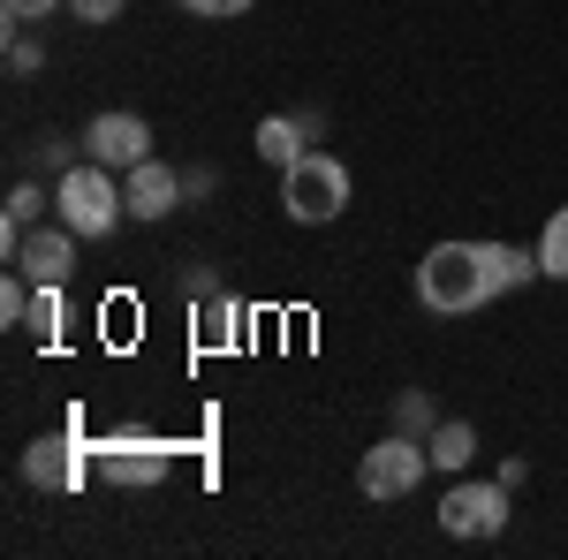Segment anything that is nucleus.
<instances>
[{"mask_svg": "<svg viewBox=\"0 0 568 560\" xmlns=\"http://www.w3.org/2000/svg\"><path fill=\"white\" fill-rule=\"evenodd\" d=\"M122 197H130V220H168V213H182V197H190V190H182V174L152 152L144 167L122 174Z\"/></svg>", "mask_w": 568, "mask_h": 560, "instance_id": "obj_9", "label": "nucleus"}, {"mask_svg": "<svg viewBox=\"0 0 568 560\" xmlns=\"http://www.w3.org/2000/svg\"><path fill=\"white\" fill-rule=\"evenodd\" d=\"M433 425H439V409H433V394H425V387L394 394V431H417V439H433Z\"/></svg>", "mask_w": 568, "mask_h": 560, "instance_id": "obj_15", "label": "nucleus"}, {"mask_svg": "<svg viewBox=\"0 0 568 560\" xmlns=\"http://www.w3.org/2000/svg\"><path fill=\"white\" fill-rule=\"evenodd\" d=\"M122 8H130V0H69V16H77V23H114Z\"/></svg>", "mask_w": 568, "mask_h": 560, "instance_id": "obj_19", "label": "nucleus"}, {"mask_svg": "<svg viewBox=\"0 0 568 560\" xmlns=\"http://www.w3.org/2000/svg\"><path fill=\"white\" fill-rule=\"evenodd\" d=\"M417 303L439 310V318H463L493 303V273H485V243H433L417 258Z\"/></svg>", "mask_w": 568, "mask_h": 560, "instance_id": "obj_1", "label": "nucleus"}, {"mask_svg": "<svg viewBox=\"0 0 568 560\" xmlns=\"http://www.w3.org/2000/svg\"><path fill=\"white\" fill-rule=\"evenodd\" d=\"M538 273L546 281H568V205L546 213V227H538Z\"/></svg>", "mask_w": 568, "mask_h": 560, "instance_id": "obj_14", "label": "nucleus"}, {"mask_svg": "<svg viewBox=\"0 0 568 560\" xmlns=\"http://www.w3.org/2000/svg\"><path fill=\"white\" fill-rule=\"evenodd\" d=\"M439 530H447V538H500V530H508V485H500V477H493V485H485V477H455V485H447V500H439Z\"/></svg>", "mask_w": 568, "mask_h": 560, "instance_id": "obj_5", "label": "nucleus"}, {"mask_svg": "<svg viewBox=\"0 0 568 560\" xmlns=\"http://www.w3.org/2000/svg\"><path fill=\"white\" fill-rule=\"evenodd\" d=\"M23 326H39L45 342L61 334V281H31V318Z\"/></svg>", "mask_w": 568, "mask_h": 560, "instance_id": "obj_16", "label": "nucleus"}, {"mask_svg": "<svg viewBox=\"0 0 568 560\" xmlns=\"http://www.w3.org/2000/svg\"><path fill=\"white\" fill-rule=\"evenodd\" d=\"M349 190L356 182L334 152H304V160L281 167V213L296 220V227H326V220L349 213Z\"/></svg>", "mask_w": 568, "mask_h": 560, "instance_id": "obj_2", "label": "nucleus"}, {"mask_svg": "<svg viewBox=\"0 0 568 560\" xmlns=\"http://www.w3.org/2000/svg\"><path fill=\"white\" fill-rule=\"evenodd\" d=\"M8 265H16L23 281H69V273H77V227H69V220L23 227V243L8 251Z\"/></svg>", "mask_w": 568, "mask_h": 560, "instance_id": "obj_7", "label": "nucleus"}, {"mask_svg": "<svg viewBox=\"0 0 568 560\" xmlns=\"http://www.w3.org/2000/svg\"><path fill=\"white\" fill-rule=\"evenodd\" d=\"M84 160H99V167L130 174L152 160V122L144 114H91L84 122Z\"/></svg>", "mask_w": 568, "mask_h": 560, "instance_id": "obj_6", "label": "nucleus"}, {"mask_svg": "<svg viewBox=\"0 0 568 560\" xmlns=\"http://www.w3.org/2000/svg\"><path fill=\"white\" fill-rule=\"evenodd\" d=\"M304 136H311V130H304V114H265L251 144H258V160H265V167H288V160H304V152H311Z\"/></svg>", "mask_w": 568, "mask_h": 560, "instance_id": "obj_11", "label": "nucleus"}, {"mask_svg": "<svg viewBox=\"0 0 568 560\" xmlns=\"http://www.w3.org/2000/svg\"><path fill=\"white\" fill-rule=\"evenodd\" d=\"M99 477H106V485H122V492H144V485H160V477H168V447H160V439H136V431L99 439Z\"/></svg>", "mask_w": 568, "mask_h": 560, "instance_id": "obj_8", "label": "nucleus"}, {"mask_svg": "<svg viewBox=\"0 0 568 560\" xmlns=\"http://www.w3.org/2000/svg\"><path fill=\"white\" fill-rule=\"evenodd\" d=\"M235 334H243V303L235 296L197 303V348H235Z\"/></svg>", "mask_w": 568, "mask_h": 560, "instance_id": "obj_13", "label": "nucleus"}, {"mask_svg": "<svg viewBox=\"0 0 568 560\" xmlns=\"http://www.w3.org/2000/svg\"><path fill=\"white\" fill-rule=\"evenodd\" d=\"M8 31H16V39H8V69H39V45L23 39V23H8Z\"/></svg>", "mask_w": 568, "mask_h": 560, "instance_id": "obj_21", "label": "nucleus"}, {"mask_svg": "<svg viewBox=\"0 0 568 560\" xmlns=\"http://www.w3.org/2000/svg\"><path fill=\"white\" fill-rule=\"evenodd\" d=\"M0 318H8V326H23V318H31V281H23V273H8V281H0Z\"/></svg>", "mask_w": 568, "mask_h": 560, "instance_id": "obj_17", "label": "nucleus"}, {"mask_svg": "<svg viewBox=\"0 0 568 560\" xmlns=\"http://www.w3.org/2000/svg\"><path fill=\"white\" fill-rule=\"evenodd\" d=\"M53 213L69 220L77 235H114V227L130 220V197H122L114 167H99V160H77V167L53 182Z\"/></svg>", "mask_w": 568, "mask_h": 560, "instance_id": "obj_3", "label": "nucleus"}, {"mask_svg": "<svg viewBox=\"0 0 568 560\" xmlns=\"http://www.w3.org/2000/svg\"><path fill=\"white\" fill-rule=\"evenodd\" d=\"M433 470V447L417 439V431H387L379 447H364V462H356V492L364 500H409L417 485Z\"/></svg>", "mask_w": 568, "mask_h": 560, "instance_id": "obj_4", "label": "nucleus"}, {"mask_svg": "<svg viewBox=\"0 0 568 560\" xmlns=\"http://www.w3.org/2000/svg\"><path fill=\"white\" fill-rule=\"evenodd\" d=\"M23 477H31L39 492H77V485H84V447H77V439H31V447H23Z\"/></svg>", "mask_w": 568, "mask_h": 560, "instance_id": "obj_10", "label": "nucleus"}, {"mask_svg": "<svg viewBox=\"0 0 568 560\" xmlns=\"http://www.w3.org/2000/svg\"><path fill=\"white\" fill-rule=\"evenodd\" d=\"M175 8H190V16H213V23H227V16H243L251 0H175Z\"/></svg>", "mask_w": 568, "mask_h": 560, "instance_id": "obj_20", "label": "nucleus"}, {"mask_svg": "<svg viewBox=\"0 0 568 560\" xmlns=\"http://www.w3.org/2000/svg\"><path fill=\"white\" fill-rule=\"evenodd\" d=\"M0 8H8V23H23V31H31V23H45V16H53V8H69V0H0Z\"/></svg>", "mask_w": 568, "mask_h": 560, "instance_id": "obj_18", "label": "nucleus"}, {"mask_svg": "<svg viewBox=\"0 0 568 560\" xmlns=\"http://www.w3.org/2000/svg\"><path fill=\"white\" fill-rule=\"evenodd\" d=\"M425 447H433V470H447V477H463L470 462H478V431L463 425V417H439Z\"/></svg>", "mask_w": 568, "mask_h": 560, "instance_id": "obj_12", "label": "nucleus"}]
</instances>
